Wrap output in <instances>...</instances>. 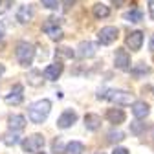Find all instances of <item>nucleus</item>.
I'll list each match as a JSON object with an SVG mask.
<instances>
[{
    "instance_id": "f257e3e1",
    "label": "nucleus",
    "mask_w": 154,
    "mask_h": 154,
    "mask_svg": "<svg viewBox=\"0 0 154 154\" xmlns=\"http://www.w3.org/2000/svg\"><path fill=\"white\" fill-rule=\"evenodd\" d=\"M51 112V101L50 99H41V101H35L33 105H29L28 110V118L31 123L35 125H41L48 119V116Z\"/></svg>"
},
{
    "instance_id": "f03ea898",
    "label": "nucleus",
    "mask_w": 154,
    "mask_h": 154,
    "mask_svg": "<svg viewBox=\"0 0 154 154\" xmlns=\"http://www.w3.org/2000/svg\"><path fill=\"white\" fill-rule=\"evenodd\" d=\"M97 99H106L110 103H116V105H132L134 103V95L125 92V90H103L97 94Z\"/></svg>"
},
{
    "instance_id": "7ed1b4c3",
    "label": "nucleus",
    "mask_w": 154,
    "mask_h": 154,
    "mask_svg": "<svg viewBox=\"0 0 154 154\" xmlns=\"http://www.w3.org/2000/svg\"><path fill=\"white\" fill-rule=\"evenodd\" d=\"M15 55L20 66H29L35 59V46L28 41H20L15 46Z\"/></svg>"
},
{
    "instance_id": "20e7f679",
    "label": "nucleus",
    "mask_w": 154,
    "mask_h": 154,
    "mask_svg": "<svg viewBox=\"0 0 154 154\" xmlns=\"http://www.w3.org/2000/svg\"><path fill=\"white\" fill-rule=\"evenodd\" d=\"M42 31L51 38V41H55V42L63 41V37H64V33H63V29L59 26V18H55V17H50L48 20L42 24Z\"/></svg>"
},
{
    "instance_id": "39448f33",
    "label": "nucleus",
    "mask_w": 154,
    "mask_h": 154,
    "mask_svg": "<svg viewBox=\"0 0 154 154\" xmlns=\"http://www.w3.org/2000/svg\"><path fill=\"white\" fill-rule=\"evenodd\" d=\"M44 136L42 134H31V136L24 138L22 140V150L24 152H38V150H42L44 149Z\"/></svg>"
},
{
    "instance_id": "423d86ee",
    "label": "nucleus",
    "mask_w": 154,
    "mask_h": 154,
    "mask_svg": "<svg viewBox=\"0 0 154 154\" xmlns=\"http://www.w3.org/2000/svg\"><path fill=\"white\" fill-rule=\"evenodd\" d=\"M114 64H116V68L121 70V72H130V68H132L130 53L125 48H118L116 53H114Z\"/></svg>"
},
{
    "instance_id": "0eeeda50",
    "label": "nucleus",
    "mask_w": 154,
    "mask_h": 154,
    "mask_svg": "<svg viewBox=\"0 0 154 154\" xmlns=\"http://www.w3.org/2000/svg\"><path fill=\"white\" fill-rule=\"evenodd\" d=\"M118 37H119V29L116 28V26H105L97 33V41H99V44L108 46V44L116 42V38H118Z\"/></svg>"
},
{
    "instance_id": "6e6552de",
    "label": "nucleus",
    "mask_w": 154,
    "mask_h": 154,
    "mask_svg": "<svg viewBox=\"0 0 154 154\" xmlns=\"http://www.w3.org/2000/svg\"><path fill=\"white\" fill-rule=\"evenodd\" d=\"M143 31H140V29H136V31H130L128 35H127V38H125V44L132 50V51H140L141 50V46H143Z\"/></svg>"
},
{
    "instance_id": "1a4fd4ad",
    "label": "nucleus",
    "mask_w": 154,
    "mask_h": 154,
    "mask_svg": "<svg viewBox=\"0 0 154 154\" xmlns=\"http://www.w3.org/2000/svg\"><path fill=\"white\" fill-rule=\"evenodd\" d=\"M4 101L8 103V105H20L22 101H24V86L22 85H15L13 88H11V92L4 97Z\"/></svg>"
},
{
    "instance_id": "9d476101",
    "label": "nucleus",
    "mask_w": 154,
    "mask_h": 154,
    "mask_svg": "<svg viewBox=\"0 0 154 154\" xmlns=\"http://www.w3.org/2000/svg\"><path fill=\"white\" fill-rule=\"evenodd\" d=\"M63 70H64V64H63L61 61H55L53 64H50V66L44 68L42 75H44V79H48V81H57V79L61 77Z\"/></svg>"
},
{
    "instance_id": "9b49d317",
    "label": "nucleus",
    "mask_w": 154,
    "mask_h": 154,
    "mask_svg": "<svg viewBox=\"0 0 154 154\" xmlns=\"http://www.w3.org/2000/svg\"><path fill=\"white\" fill-rule=\"evenodd\" d=\"M75 121H77V112L75 110H64L59 116V119H57V127L64 130V128H70Z\"/></svg>"
},
{
    "instance_id": "f8f14e48",
    "label": "nucleus",
    "mask_w": 154,
    "mask_h": 154,
    "mask_svg": "<svg viewBox=\"0 0 154 154\" xmlns=\"http://www.w3.org/2000/svg\"><path fill=\"white\" fill-rule=\"evenodd\" d=\"M33 15H35L33 6L31 4H24V6L18 8V11H17V20L20 22V24H28V22H31Z\"/></svg>"
},
{
    "instance_id": "ddd939ff",
    "label": "nucleus",
    "mask_w": 154,
    "mask_h": 154,
    "mask_svg": "<svg viewBox=\"0 0 154 154\" xmlns=\"http://www.w3.org/2000/svg\"><path fill=\"white\" fill-rule=\"evenodd\" d=\"M105 118H106L108 123H112V125H121V123H125V119H127V114H125L121 108H108L106 114H105Z\"/></svg>"
},
{
    "instance_id": "4468645a",
    "label": "nucleus",
    "mask_w": 154,
    "mask_h": 154,
    "mask_svg": "<svg viewBox=\"0 0 154 154\" xmlns=\"http://www.w3.org/2000/svg\"><path fill=\"white\" fill-rule=\"evenodd\" d=\"M132 114H134V118H136V119H145L147 116L150 114L149 103H145V101H134L132 103Z\"/></svg>"
},
{
    "instance_id": "2eb2a0df",
    "label": "nucleus",
    "mask_w": 154,
    "mask_h": 154,
    "mask_svg": "<svg viewBox=\"0 0 154 154\" xmlns=\"http://www.w3.org/2000/svg\"><path fill=\"white\" fill-rule=\"evenodd\" d=\"M77 50H79V51H77V55L83 57V59H90V57H94L95 51H97V50H95V44L90 42V41H83Z\"/></svg>"
},
{
    "instance_id": "dca6fc26",
    "label": "nucleus",
    "mask_w": 154,
    "mask_h": 154,
    "mask_svg": "<svg viewBox=\"0 0 154 154\" xmlns=\"http://www.w3.org/2000/svg\"><path fill=\"white\" fill-rule=\"evenodd\" d=\"M85 127H86V130H92V132H95V130H99L101 128V116H97V114H86L85 116Z\"/></svg>"
},
{
    "instance_id": "f3484780",
    "label": "nucleus",
    "mask_w": 154,
    "mask_h": 154,
    "mask_svg": "<svg viewBox=\"0 0 154 154\" xmlns=\"http://www.w3.org/2000/svg\"><path fill=\"white\" fill-rule=\"evenodd\" d=\"M9 130H17V132H20V130H24V127H26V118L24 116H20V114H17V116H11L9 118Z\"/></svg>"
},
{
    "instance_id": "a211bd4d",
    "label": "nucleus",
    "mask_w": 154,
    "mask_h": 154,
    "mask_svg": "<svg viewBox=\"0 0 154 154\" xmlns=\"http://www.w3.org/2000/svg\"><path fill=\"white\" fill-rule=\"evenodd\" d=\"M92 13H94L95 18H106V17H110V8L105 6L103 2H99V4H95V6H94Z\"/></svg>"
},
{
    "instance_id": "6ab92c4d",
    "label": "nucleus",
    "mask_w": 154,
    "mask_h": 154,
    "mask_svg": "<svg viewBox=\"0 0 154 154\" xmlns=\"http://www.w3.org/2000/svg\"><path fill=\"white\" fill-rule=\"evenodd\" d=\"M63 152H64V154H83V152H85V145H83L81 141H70V143L64 147Z\"/></svg>"
},
{
    "instance_id": "aec40b11",
    "label": "nucleus",
    "mask_w": 154,
    "mask_h": 154,
    "mask_svg": "<svg viewBox=\"0 0 154 154\" xmlns=\"http://www.w3.org/2000/svg\"><path fill=\"white\" fill-rule=\"evenodd\" d=\"M123 18H125L127 22H141V20H143V13H141L140 9H132V11L125 13Z\"/></svg>"
},
{
    "instance_id": "412c9836",
    "label": "nucleus",
    "mask_w": 154,
    "mask_h": 154,
    "mask_svg": "<svg viewBox=\"0 0 154 154\" xmlns=\"http://www.w3.org/2000/svg\"><path fill=\"white\" fill-rule=\"evenodd\" d=\"M18 141H20V136H18L17 130H9L6 136H4V143H6L8 147H13V145H17Z\"/></svg>"
},
{
    "instance_id": "4be33fe9",
    "label": "nucleus",
    "mask_w": 154,
    "mask_h": 154,
    "mask_svg": "<svg viewBox=\"0 0 154 154\" xmlns=\"http://www.w3.org/2000/svg\"><path fill=\"white\" fill-rule=\"evenodd\" d=\"M123 140H125V134H123V132H119V130L108 132V143H119V141H123Z\"/></svg>"
},
{
    "instance_id": "5701e85b",
    "label": "nucleus",
    "mask_w": 154,
    "mask_h": 154,
    "mask_svg": "<svg viewBox=\"0 0 154 154\" xmlns=\"http://www.w3.org/2000/svg\"><path fill=\"white\" fill-rule=\"evenodd\" d=\"M73 50L72 48H57L55 57H64V59H73Z\"/></svg>"
},
{
    "instance_id": "b1692460",
    "label": "nucleus",
    "mask_w": 154,
    "mask_h": 154,
    "mask_svg": "<svg viewBox=\"0 0 154 154\" xmlns=\"http://www.w3.org/2000/svg\"><path fill=\"white\" fill-rule=\"evenodd\" d=\"M130 70H132L134 75H143V73H149V72H150L149 66H145V63H140V64H136V66L130 68Z\"/></svg>"
},
{
    "instance_id": "393cba45",
    "label": "nucleus",
    "mask_w": 154,
    "mask_h": 154,
    "mask_svg": "<svg viewBox=\"0 0 154 154\" xmlns=\"http://www.w3.org/2000/svg\"><path fill=\"white\" fill-rule=\"evenodd\" d=\"M143 130H145V123H141V121L130 123V132H132V134H141Z\"/></svg>"
},
{
    "instance_id": "a878e982",
    "label": "nucleus",
    "mask_w": 154,
    "mask_h": 154,
    "mask_svg": "<svg viewBox=\"0 0 154 154\" xmlns=\"http://www.w3.org/2000/svg\"><path fill=\"white\" fill-rule=\"evenodd\" d=\"M41 2L48 9H57V8H59V2H57V0H41Z\"/></svg>"
},
{
    "instance_id": "bb28decb",
    "label": "nucleus",
    "mask_w": 154,
    "mask_h": 154,
    "mask_svg": "<svg viewBox=\"0 0 154 154\" xmlns=\"http://www.w3.org/2000/svg\"><path fill=\"white\" fill-rule=\"evenodd\" d=\"M38 75H41V73H38V72H31L29 73V83L33 85V86H37V85H41V81H37V77Z\"/></svg>"
},
{
    "instance_id": "cd10ccee",
    "label": "nucleus",
    "mask_w": 154,
    "mask_h": 154,
    "mask_svg": "<svg viewBox=\"0 0 154 154\" xmlns=\"http://www.w3.org/2000/svg\"><path fill=\"white\" fill-rule=\"evenodd\" d=\"M53 150L57 152V150H59V152H63L64 149H63V143H61V138H57L55 141H53Z\"/></svg>"
},
{
    "instance_id": "c85d7f7f",
    "label": "nucleus",
    "mask_w": 154,
    "mask_h": 154,
    "mask_svg": "<svg viewBox=\"0 0 154 154\" xmlns=\"http://www.w3.org/2000/svg\"><path fill=\"white\" fill-rule=\"evenodd\" d=\"M149 15H150V18L154 20V0H149Z\"/></svg>"
},
{
    "instance_id": "c756f323",
    "label": "nucleus",
    "mask_w": 154,
    "mask_h": 154,
    "mask_svg": "<svg viewBox=\"0 0 154 154\" xmlns=\"http://www.w3.org/2000/svg\"><path fill=\"white\" fill-rule=\"evenodd\" d=\"M112 154H130V152H128V149H125V147H118Z\"/></svg>"
},
{
    "instance_id": "7c9ffc66",
    "label": "nucleus",
    "mask_w": 154,
    "mask_h": 154,
    "mask_svg": "<svg viewBox=\"0 0 154 154\" xmlns=\"http://www.w3.org/2000/svg\"><path fill=\"white\" fill-rule=\"evenodd\" d=\"M149 50L154 53V35H150V41H149Z\"/></svg>"
},
{
    "instance_id": "2f4dec72",
    "label": "nucleus",
    "mask_w": 154,
    "mask_h": 154,
    "mask_svg": "<svg viewBox=\"0 0 154 154\" xmlns=\"http://www.w3.org/2000/svg\"><path fill=\"white\" fill-rule=\"evenodd\" d=\"M112 4H114L116 8H121V6L125 4V0H112Z\"/></svg>"
},
{
    "instance_id": "473e14b6",
    "label": "nucleus",
    "mask_w": 154,
    "mask_h": 154,
    "mask_svg": "<svg viewBox=\"0 0 154 154\" xmlns=\"http://www.w3.org/2000/svg\"><path fill=\"white\" fill-rule=\"evenodd\" d=\"M63 2H64V6H66V8H70V6H73V4H75V0H63Z\"/></svg>"
},
{
    "instance_id": "72a5a7b5",
    "label": "nucleus",
    "mask_w": 154,
    "mask_h": 154,
    "mask_svg": "<svg viewBox=\"0 0 154 154\" xmlns=\"http://www.w3.org/2000/svg\"><path fill=\"white\" fill-rule=\"evenodd\" d=\"M4 72H6V66H4L2 63H0V75H4Z\"/></svg>"
},
{
    "instance_id": "f704fd0d",
    "label": "nucleus",
    "mask_w": 154,
    "mask_h": 154,
    "mask_svg": "<svg viewBox=\"0 0 154 154\" xmlns=\"http://www.w3.org/2000/svg\"><path fill=\"white\" fill-rule=\"evenodd\" d=\"M2 37H4V29L0 28V41H2Z\"/></svg>"
},
{
    "instance_id": "c9c22d12",
    "label": "nucleus",
    "mask_w": 154,
    "mask_h": 154,
    "mask_svg": "<svg viewBox=\"0 0 154 154\" xmlns=\"http://www.w3.org/2000/svg\"><path fill=\"white\" fill-rule=\"evenodd\" d=\"M35 154H46V152H35Z\"/></svg>"
},
{
    "instance_id": "e433bc0d",
    "label": "nucleus",
    "mask_w": 154,
    "mask_h": 154,
    "mask_svg": "<svg viewBox=\"0 0 154 154\" xmlns=\"http://www.w3.org/2000/svg\"><path fill=\"white\" fill-rule=\"evenodd\" d=\"M95 154H106V152H95Z\"/></svg>"
},
{
    "instance_id": "4c0bfd02",
    "label": "nucleus",
    "mask_w": 154,
    "mask_h": 154,
    "mask_svg": "<svg viewBox=\"0 0 154 154\" xmlns=\"http://www.w3.org/2000/svg\"><path fill=\"white\" fill-rule=\"evenodd\" d=\"M152 92H154V86H152Z\"/></svg>"
},
{
    "instance_id": "58836bf2",
    "label": "nucleus",
    "mask_w": 154,
    "mask_h": 154,
    "mask_svg": "<svg viewBox=\"0 0 154 154\" xmlns=\"http://www.w3.org/2000/svg\"><path fill=\"white\" fill-rule=\"evenodd\" d=\"M0 2H2V0H0Z\"/></svg>"
}]
</instances>
